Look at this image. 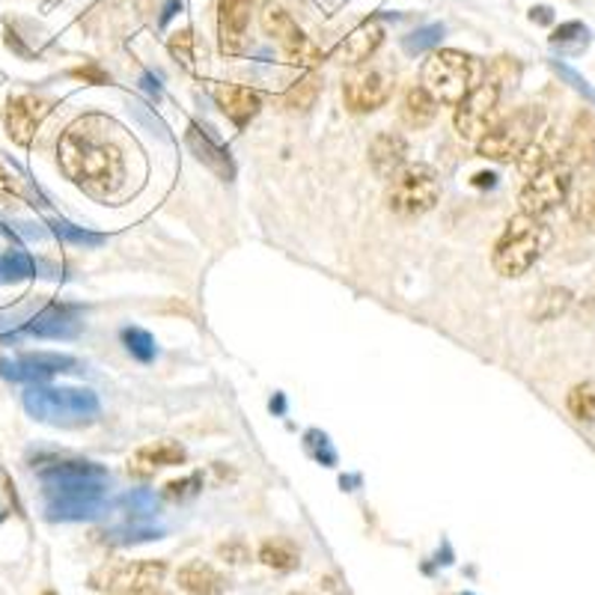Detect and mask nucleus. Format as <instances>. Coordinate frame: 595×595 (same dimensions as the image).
<instances>
[{"mask_svg": "<svg viewBox=\"0 0 595 595\" xmlns=\"http://www.w3.org/2000/svg\"><path fill=\"white\" fill-rule=\"evenodd\" d=\"M101 113L78 116L57 140V164L75 188L96 200H113L125 188V152L108 135Z\"/></svg>", "mask_w": 595, "mask_h": 595, "instance_id": "1", "label": "nucleus"}, {"mask_svg": "<svg viewBox=\"0 0 595 595\" xmlns=\"http://www.w3.org/2000/svg\"><path fill=\"white\" fill-rule=\"evenodd\" d=\"M485 75H488V66L480 57L441 48V51H432L423 63V84L420 87L438 104L459 108L461 101L483 84Z\"/></svg>", "mask_w": 595, "mask_h": 595, "instance_id": "2", "label": "nucleus"}, {"mask_svg": "<svg viewBox=\"0 0 595 595\" xmlns=\"http://www.w3.org/2000/svg\"><path fill=\"white\" fill-rule=\"evenodd\" d=\"M550 233L542 224V218H530V214H516L504 233L495 241L492 250V265L500 277L516 281L521 274H528L536 262H540L542 250L548 248Z\"/></svg>", "mask_w": 595, "mask_h": 595, "instance_id": "3", "label": "nucleus"}, {"mask_svg": "<svg viewBox=\"0 0 595 595\" xmlns=\"http://www.w3.org/2000/svg\"><path fill=\"white\" fill-rule=\"evenodd\" d=\"M545 125V111L540 104H521L518 111L497 120L476 144V152L488 161H518Z\"/></svg>", "mask_w": 595, "mask_h": 595, "instance_id": "4", "label": "nucleus"}, {"mask_svg": "<svg viewBox=\"0 0 595 595\" xmlns=\"http://www.w3.org/2000/svg\"><path fill=\"white\" fill-rule=\"evenodd\" d=\"M504 66L506 57H500V63L488 69V75L483 78V84L456 108L453 125H456V135H459L461 140L480 144V137L500 120V99H504L506 87Z\"/></svg>", "mask_w": 595, "mask_h": 595, "instance_id": "5", "label": "nucleus"}, {"mask_svg": "<svg viewBox=\"0 0 595 595\" xmlns=\"http://www.w3.org/2000/svg\"><path fill=\"white\" fill-rule=\"evenodd\" d=\"M441 200L438 170L429 164H405L391 176L387 206L399 218H420L432 212Z\"/></svg>", "mask_w": 595, "mask_h": 595, "instance_id": "6", "label": "nucleus"}, {"mask_svg": "<svg viewBox=\"0 0 595 595\" xmlns=\"http://www.w3.org/2000/svg\"><path fill=\"white\" fill-rule=\"evenodd\" d=\"M574 173L562 161H554L540 173H533L524 188L518 194V206H521V214H530V218H545L554 209H560L562 202L569 200V191H572Z\"/></svg>", "mask_w": 595, "mask_h": 595, "instance_id": "7", "label": "nucleus"}, {"mask_svg": "<svg viewBox=\"0 0 595 595\" xmlns=\"http://www.w3.org/2000/svg\"><path fill=\"white\" fill-rule=\"evenodd\" d=\"M259 18H262V30L281 46L283 57L295 63V66H310L313 69L319 60H322V51L313 46V39L303 34L301 27L295 24V18L289 12L283 10L277 0H265L262 3V12H259Z\"/></svg>", "mask_w": 595, "mask_h": 595, "instance_id": "8", "label": "nucleus"}, {"mask_svg": "<svg viewBox=\"0 0 595 595\" xmlns=\"http://www.w3.org/2000/svg\"><path fill=\"white\" fill-rule=\"evenodd\" d=\"M54 108V101L46 96H36V92H22V96H12L3 108V123H7V135L12 144L18 147H30L36 140L39 125L46 123V116Z\"/></svg>", "mask_w": 595, "mask_h": 595, "instance_id": "9", "label": "nucleus"}, {"mask_svg": "<svg viewBox=\"0 0 595 595\" xmlns=\"http://www.w3.org/2000/svg\"><path fill=\"white\" fill-rule=\"evenodd\" d=\"M394 96V78L382 69H360L343 84V101L351 113H372Z\"/></svg>", "mask_w": 595, "mask_h": 595, "instance_id": "10", "label": "nucleus"}, {"mask_svg": "<svg viewBox=\"0 0 595 595\" xmlns=\"http://www.w3.org/2000/svg\"><path fill=\"white\" fill-rule=\"evenodd\" d=\"M566 168L572 170L574 176L584 173V170H593L595 164V116L593 113L581 111L569 125V132L562 137L560 158Z\"/></svg>", "mask_w": 595, "mask_h": 595, "instance_id": "11", "label": "nucleus"}, {"mask_svg": "<svg viewBox=\"0 0 595 595\" xmlns=\"http://www.w3.org/2000/svg\"><path fill=\"white\" fill-rule=\"evenodd\" d=\"M168 578L164 560H137L123 566L108 584V595H147L158 593V586Z\"/></svg>", "mask_w": 595, "mask_h": 595, "instance_id": "12", "label": "nucleus"}, {"mask_svg": "<svg viewBox=\"0 0 595 595\" xmlns=\"http://www.w3.org/2000/svg\"><path fill=\"white\" fill-rule=\"evenodd\" d=\"M253 0H218V42L224 54L245 51Z\"/></svg>", "mask_w": 595, "mask_h": 595, "instance_id": "13", "label": "nucleus"}, {"mask_svg": "<svg viewBox=\"0 0 595 595\" xmlns=\"http://www.w3.org/2000/svg\"><path fill=\"white\" fill-rule=\"evenodd\" d=\"M384 27L379 22H363L331 51V60H337L339 66H363L384 42Z\"/></svg>", "mask_w": 595, "mask_h": 595, "instance_id": "14", "label": "nucleus"}, {"mask_svg": "<svg viewBox=\"0 0 595 595\" xmlns=\"http://www.w3.org/2000/svg\"><path fill=\"white\" fill-rule=\"evenodd\" d=\"M188 459V453L176 441H156V444H147L132 453L128 459V473L137 476V480H147L161 468H176L182 461Z\"/></svg>", "mask_w": 595, "mask_h": 595, "instance_id": "15", "label": "nucleus"}, {"mask_svg": "<svg viewBox=\"0 0 595 595\" xmlns=\"http://www.w3.org/2000/svg\"><path fill=\"white\" fill-rule=\"evenodd\" d=\"M370 164L379 179H391L396 170L408 164V140L399 132H379L370 140Z\"/></svg>", "mask_w": 595, "mask_h": 595, "instance_id": "16", "label": "nucleus"}, {"mask_svg": "<svg viewBox=\"0 0 595 595\" xmlns=\"http://www.w3.org/2000/svg\"><path fill=\"white\" fill-rule=\"evenodd\" d=\"M185 144H188V149L197 156V161L212 170L218 179L230 182L233 176H236V164H233L230 152H226L221 144H214L212 137L206 135L197 123L188 125V132H185Z\"/></svg>", "mask_w": 595, "mask_h": 595, "instance_id": "17", "label": "nucleus"}, {"mask_svg": "<svg viewBox=\"0 0 595 595\" xmlns=\"http://www.w3.org/2000/svg\"><path fill=\"white\" fill-rule=\"evenodd\" d=\"M212 96L214 101H218V108H221L238 128H245V125L257 116L259 108H262L259 92L250 90V87H241V84H214Z\"/></svg>", "mask_w": 595, "mask_h": 595, "instance_id": "18", "label": "nucleus"}, {"mask_svg": "<svg viewBox=\"0 0 595 595\" xmlns=\"http://www.w3.org/2000/svg\"><path fill=\"white\" fill-rule=\"evenodd\" d=\"M176 584L182 593L188 595H224L230 581L221 569H214L212 562L191 560L176 572Z\"/></svg>", "mask_w": 595, "mask_h": 595, "instance_id": "19", "label": "nucleus"}, {"mask_svg": "<svg viewBox=\"0 0 595 595\" xmlns=\"http://www.w3.org/2000/svg\"><path fill=\"white\" fill-rule=\"evenodd\" d=\"M560 147H562V140L554 135V128L542 125L540 135L533 137V140H530V147L518 156V170H521V176L530 179L533 173H540V170H545L548 164H554V161L560 158Z\"/></svg>", "mask_w": 595, "mask_h": 595, "instance_id": "20", "label": "nucleus"}, {"mask_svg": "<svg viewBox=\"0 0 595 595\" xmlns=\"http://www.w3.org/2000/svg\"><path fill=\"white\" fill-rule=\"evenodd\" d=\"M566 206L574 224L586 233H595V170H584L581 176H574Z\"/></svg>", "mask_w": 595, "mask_h": 595, "instance_id": "21", "label": "nucleus"}, {"mask_svg": "<svg viewBox=\"0 0 595 595\" xmlns=\"http://www.w3.org/2000/svg\"><path fill=\"white\" fill-rule=\"evenodd\" d=\"M438 116V101L432 99L423 87H408L399 101V120H402L405 128L411 132H423L429 125L435 123Z\"/></svg>", "mask_w": 595, "mask_h": 595, "instance_id": "22", "label": "nucleus"}, {"mask_svg": "<svg viewBox=\"0 0 595 595\" xmlns=\"http://www.w3.org/2000/svg\"><path fill=\"white\" fill-rule=\"evenodd\" d=\"M574 303V293L569 286H545L540 295H536V301H533V322H554V319H560L562 313H569Z\"/></svg>", "mask_w": 595, "mask_h": 595, "instance_id": "23", "label": "nucleus"}, {"mask_svg": "<svg viewBox=\"0 0 595 595\" xmlns=\"http://www.w3.org/2000/svg\"><path fill=\"white\" fill-rule=\"evenodd\" d=\"M257 557L262 566H269L274 572H293L301 566V550L289 540H265L259 545Z\"/></svg>", "mask_w": 595, "mask_h": 595, "instance_id": "24", "label": "nucleus"}, {"mask_svg": "<svg viewBox=\"0 0 595 595\" xmlns=\"http://www.w3.org/2000/svg\"><path fill=\"white\" fill-rule=\"evenodd\" d=\"M566 408L578 423L595 426V379H584L569 387L566 394Z\"/></svg>", "mask_w": 595, "mask_h": 595, "instance_id": "25", "label": "nucleus"}, {"mask_svg": "<svg viewBox=\"0 0 595 595\" xmlns=\"http://www.w3.org/2000/svg\"><path fill=\"white\" fill-rule=\"evenodd\" d=\"M315 96H319V78L310 72V75H303L301 80H295L293 87L286 90V96H283V101H286V108H293V111H307V108H313Z\"/></svg>", "mask_w": 595, "mask_h": 595, "instance_id": "26", "label": "nucleus"}, {"mask_svg": "<svg viewBox=\"0 0 595 595\" xmlns=\"http://www.w3.org/2000/svg\"><path fill=\"white\" fill-rule=\"evenodd\" d=\"M572 42L574 48H586V42H590V30L581 22H566L550 34V46L566 48L572 46Z\"/></svg>", "mask_w": 595, "mask_h": 595, "instance_id": "27", "label": "nucleus"}, {"mask_svg": "<svg viewBox=\"0 0 595 595\" xmlns=\"http://www.w3.org/2000/svg\"><path fill=\"white\" fill-rule=\"evenodd\" d=\"M123 339H125V346H128V351H132L137 360L156 358V339L149 337L147 331H140V327H128V331H123Z\"/></svg>", "mask_w": 595, "mask_h": 595, "instance_id": "28", "label": "nucleus"}, {"mask_svg": "<svg viewBox=\"0 0 595 595\" xmlns=\"http://www.w3.org/2000/svg\"><path fill=\"white\" fill-rule=\"evenodd\" d=\"M441 36H444V27H441V24L423 27V30H417V34H411L405 39V51H408V54H420V51H426V48L438 46Z\"/></svg>", "mask_w": 595, "mask_h": 595, "instance_id": "29", "label": "nucleus"}, {"mask_svg": "<svg viewBox=\"0 0 595 595\" xmlns=\"http://www.w3.org/2000/svg\"><path fill=\"white\" fill-rule=\"evenodd\" d=\"M550 66H554V72H557V75H560V78L566 80V84H569L574 92H581V96H584V99L595 108V90L590 87V80H586L584 75H578L572 66H566V63H557V60H554Z\"/></svg>", "mask_w": 595, "mask_h": 595, "instance_id": "30", "label": "nucleus"}, {"mask_svg": "<svg viewBox=\"0 0 595 595\" xmlns=\"http://www.w3.org/2000/svg\"><path fill=\"white\" fill-rule=\"evenodd\" d=\"M202 488V476L200 473H191V476H185V480H173V483L164 485V497L170 500H185V497L197 495Z\"/></svg>", "mask_w": 595, "mask_h": 595, "instance_id": "31", "label": "nucleus"}, {"mask_svg": "<svg viewBox=\"0 0 595 595\" xmlns=\"http://www.w3.org/2000/svg\"><path fill=\"white\" fill-rule=\"evenodd\" d=\"M191 48H194L191 30H182V34H176L173 39H170V54L176 57V60H182L188 69H191V60H194Z\"/></svg>", "mask_w": 595, "mask_h": 595, "instance_id": "32", "label": "nucleus"}, {"mask_svg": "<svg viewBox=\"0 0 595 595\" xmlns=\"http://www.w3.org/2000/svg\"><path fill=\"white\" fill-rule=\"evenodd\" d=\"M218 557H221L224 562H233V566H238V562L250 560V550L245 542L233 540V542H226V545H221V548H218Z\"/></svg>", "mask_w": 595, "mask_h": 595, "instance_id": "33", "label": "nucleus"}, {"mask_svg": "<svg viewBox=\"0 0 595 595\" xmlns=\"http://www.w3.org/2000/svg\"><path fill=\"white\" fill-rule=\"evenodd\" d=\"M69 75H72V78L84 80V84H96V87H99V84H108V80H111V78H108V72H104V69H101V66H96V63H87V66L72 69Z\"/></svg>", "mask_w": 595, "mask_h": 595, "instance_id": "34", "label": "nucleus"}, {"mask_svg": "<svg viewBox=\"0 0 595 595\" xmlns=\"http://www.w3.org/2000/svg\"><path fill=\"white\" fill-rule=\"evenodd\" d=\"M0 194L3 197H18V182H15V176L3 164H0Z\"/></svg>", "mask_w": 595, "mask_h": 595, "instance_id": "35", "label": "nucleus"}, {"mask_svg": "<svg viewBox=\"0 0 595 595\" xmlns=\"http://www.w3.org/2000/svg\"><path fill=\"white\" fill-rule=\"evenodd\" d=\"M530 18H533V22H540V24H548L550 10L548 7H533V10H530Z\"/></svg>", "mask_w": 595, "mask_h": 595, "instance_id": "36", "label": "nucleus"}, {"mask_svg": "<svg viewBox=\"0 0 595 595\" xmlns=\"http://www.w3.org/2000/svg\"><path fill=\"white\" fill-rule=\"evenodd\" d=\"M495 173H476V176H473V185H476V188H485V185H488V188H492V185H495Z\"/></svg>", "mask_w": 595, "mask_h": 595, "instance_id": "37", "label": "nucleus"}, {"mask_svg": "<svg viewBox=\"0 0 595 595\" xmlns=\"http://www.w3.org/2000/svg\"><path fill=\"white\" fill-rule=\"evenodd\" d=\"M176 10H182V0H168V7H164V15H161V24H168L173 15H176Z\"/></svg>", "mask_w": 595, "mask_h": 595, "instance_id": "38", "label": "nucleus"}, {"mask_svg": "<svg viewBox=\"0 0 595 595\" xmlns=\"http://www.w3.org/2000/svg\"><path fill=\"white\" fill-rule=\"evenodd\" d=\"M42 595H57V593H51V590H48V593H42Z\"/></svg>", "mask_w": 595, "mask_h": 595, "instance_id": "39", "label": "nucleus"}, {"mask_svg": "<svg viewBox=\"0 0 595 595\" xmlns=\"http://www.w3.org/2000/svg\"><path fill=\"white\" fill-rule=\"evenodd\" d=\"M147 595H161V593H147Z\"/></svg>", "mask_w": 595, "mask_h": 595, "instance_id": "40", "label": "nucleus"}, {"mask_svg": "<svg viewBox=\"0 0 595 595\" xmlns=\"http://www.w3.org/2000/svg\"><path fill=\"white\" fill-rule=\"evenodd\" d=\"M293 595H303V593H293Z\"/></svg>", "mask_w": 595, "mask_h": 595, "instance_id": "41", "label": "nucleus"}]
</instances>
